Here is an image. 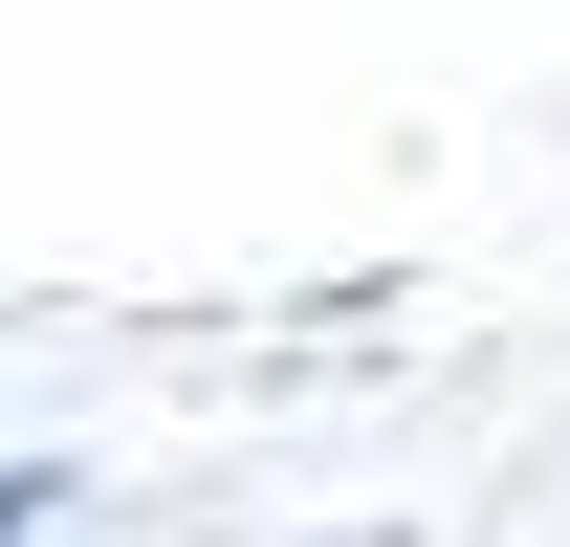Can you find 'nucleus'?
<instances>
[{
    "label": "nucleus",
    "instance_id": "1",
    "mask_svg": "<svg viewBox=\"0 0 570 547\" xmlns=\"http://www.w3.org/2000/svg\"><path fill=\"white\" fill-rule=\"evenodd\" d=\"M45 504H67V481H45V460H0V547H45Z\"/></svg>",
    "mask_w": 570,
    "mask_h": 547
}]
</instances>
